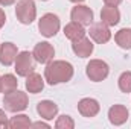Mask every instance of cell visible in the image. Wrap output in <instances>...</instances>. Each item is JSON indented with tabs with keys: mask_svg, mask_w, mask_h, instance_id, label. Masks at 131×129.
I'll return each instance as SVG.
<instances>
[{
	"mask_svg": "<svg viewBox=\"0 0 131 129\" xmlns=\"http://www.w3.org/2000/svg\"><path fill=\"white\" fill-rule=\"evenodd\" d=\"M73 78V65L67 61L57 59L50 61L44 68V81L49 85H58L69 82Z\"/></svg>",
	"mask_w": 131,
	"mask_h": 129,
	"instance_id": "obj_1",
	"label": "cell"
},
{
	"mask_svg": "<svg viewBox=\"0 0 131 129\" xmlns=\"http://www.w3.org/2000/svg\"><path fill=\"white\" fill-rule=\"evenodd\" d=\"M29 105V99L28 94L25 91H20V90H14V91H9L6 93L3 97V106H5V111H9V112H20V111H25Z\"/></svg>",
	"mask_w": 131,
	"mask_h": 129,
	"instance_id": "obj_2",
	"label": "cell"
},
{
	"mask_svg": "<svg viewBox=\"0 0 131 129\" xmlns=\"http://www.w3.org/2000/svg\"><path fill=\"white\" fill-rule=\"evenodd\" d=\"M60 26H61V23H60L58 15H55L52 12L44 14L38 20V31H40V33L43 36H46V38L55 36L58 33V31H60Z\"/></svg>",
	"mask_w": 131,
	"mask_h": 129,
	"instance_id": "obj_3",
	"label": "cell"
},
{
	"mask_svg": "<svg viewBox=\"0 0 131 129\" xmlns=\"http://www.w3.org/2000/svg\"><path fill=\"white\" fill-rule=\"evenodd\" d=\"M15 15L21 24H31L37 17V8L34 0H20L15 5Z\"/></svg>",
	"mask_w": 131,
	"mask_h": 129,
	"instance_id": "obj_4",
	"label": "cell"
},
{
	"mask_svg": "<svg viewBox=\"0 0 131 129\" xmlns=\"http://www.w3.org/2000/svg\"><path fill=\"white\" fill-rule=\"evenodd\" d=\"M85 73H87L90 81L101 82V81L107 79V76L110 73V67L102 59H90V62L85 67Z\"/></svg>",
	"mask_w": 131,
	"mask_h": 129,
	"instance_id": "obj_5",
	"label": "cell"
},
{
	"mask_svg": "<svg viewBox=\"0 0 131 129\" xmlns=\"http://www.w3.org/2000/svg\"><path fill=\"white\" fill-rule=\"evenodd\" d=\"M15 73L21 78H26L29 73H32L34 68H35V59H34V55L29 53L28 50H23V52H18L17 58H15Z\"/></svg>",
	"mask_w": 131,
	"mask_h": 129,
	"instance_id": "obj_6",
	"label": "cell"
},
{
	"mask_svg": "<svg viewBox=\"0 0 131 129\" xmlns=\"http://www.w3.org/2000/svg\"><path fill=\"white\" fill-rule=\"evenodd\" d=\"M32 55H34V59L40 64H49L53 56H55V49L50 43L47 41H41L38 44H35L32 50Z\"/></svg>",
	"mask_w": 131,
	"mask_h": 129,
	"instance_id": "obj_7",
	"label": "cell"
},
{
	"mask_svg": "<svg viewBox=\"0 0 131 129\" xmlns=\"http://www.w3.org/2000/svg\"><path fill=\"white\" fill-rule=\"evenodd\" d=\"M70 17L73 21H76L82 26H90L93 23V11L85 5L76 3V6H73L70 11Z\"/></svg>",
	"mask_w": 131,
	"mask_h": 129,
	"instance_id": "obj_8",
	"label": "cell"
},
{
	"mask_svg": "<svg viewBox=\"0 0 131 129\" xmlns=\"http://www.w3.org/2000/svg\"><path fill=\"white\" fill-rule=\"evenodd\" d=\"M90 38L98 43V44H105L110 41L111 38V32H110V26H107L105 23L98 21V23H92L90 24Z\"/></svg>",
	"mask_w": 131,
	"mask_h": 129,
	"instance_id": "obj_9",
	"label": "cell"
},
{
	"mask_svg": "<svg viewBox=\"0 0 131 129\" xmlns=\"http://www.w3.org/2000/svg\"><path fill=\"white\" fill-rule=\"evenodd\" d=\"M78 111L82 117H87V119H92L95 115H98V112L101 111V105L96 99H92V97H84L78 102Z\"/></svg>",
	"mask_w": 131,
	"mask_h": 129,
	"instance_id": "obj_10",
	"label": "cell"
},
{
	"mask_svg": "<svg viewBox=\"0 0 131 129\" xmlns=\"http://www.w3.org/2000/svg\"><path fill=\"white\" fill-rule=\"evenodd\" d=\"M93 49H95V46L90 41V38H87V36H82L79 40L72 41V50L79 58H89L93 53Z\"/></svg>",
	"mask_w": 131,
	"mask_h": 129,
	"instance_id": "obj_11",
	"label": "cell"
},
{
	"mask_svg": "<svg viewBox=\"0 0 131 129\" xmlns=\"http://www.w3.org/2000/svg\"><path fill=\"white\" fill-rule=\"evenodd\" d=\"M18 55V49L12 43H3L0 44V64L9 67L15 62V58Z\"/></svg>",
	"mask_w": 131,
	"mask_h": 129,
	"instance_id": "obj_12",
	"label": "cell"
},
{
	"mask_svg": "<svg viewBox=\"0 0 131 129\" xmlns=\"http://www.w3.org/2000/svg\"><path fill=\"white\" fill-rule=\"evenodd\" d=\"M128 115H130V112H128L127 106H124V105H113L108 109V120L114 126L124 125L128 120Z\"/></svg>",
	"mask_w": 131,
	"mask_h": 129,
	"instance_id": "obj_13",
	"label": "cell"
},
{
	"mask_svg": "<svg viewBox=\"0 0 131 129\" xmlns=\"http://www.w3.org/2000/svg\"><path fill=\"white\" fill-rule=\"evenodd\" d=\"M37 112L44 120H52L58 114V105L52 100H41L37 105Z\"/></svg>",
	"mask_w": 131,
	"mask_h": 129,
	"instance_id": "obj_14",
	"label": "cell"
},
{
	"mask_svg": "<svg viewBox=\"0 0 131 129\" xmlns=\"http://www.w3.org/2000/svg\"><path fill=\"white\" fill-rule=\"evenodd\" d=\"M101 20L107 26H116L121 21V12H119L117 6H107L105 5L101 11Z\"/></svg>",
	"mask_w": 131,
	"mask_h": 129,
	"instance_id": "obj_15",
	"label": "cell"
},
{
	"mask_svg": "<svg viewBox=\"0 0 131 129\" xmlns=\"http://www.w3.org/2000/svg\"><path fill=\"white\" fill-rule=\"evenodd\" d=\"M44 88V79L41 78V74L38 73H29L26 76V90L31 93V94H38L41 93Z\"/></svg>",
	"mask_w": 131,
	"mask_h": 129,
	"instance_id": "obj_16",
	"label": "cell"
},
{
	"mask_svg": "<svg viewBox=\"0 0 131 129\" xmlns=\"http://www.w3.org/2000/svg\"><path fill=\"white\" fill-rule=\"evenodd\" d=\"M64 35H66V38H69L70 41H75V40H79V38L85 36V29H84L82 24H79V23L72 20L69 24H66Z\"/></svg>",
	"mask_w": 131,
	"mask_h": 129,
	"instance_id": "obj_17",
	"label": "cell"
},
{
	"mask_svg": "<svg viewBox=\"0 0 131 129\" xmlns=\"http://www.w3.org/2000/svg\"><path fill=\"white\" fill-rule=\"evenodd\" d=\"M31 126H32V122L26 114H17V115L11 117L9 123H8V128L11 129H26Z\"/></svg>",
	"mask_w": 131,
	"mask_h": 129,
	"instance_id": "obj_18",
	"label": "cell"
},
{
	"mask_svg": "<svg viewBox=\"0 0 131 129\" xmlns=\"http://www.w3.org/2000/svg\"><path fill=\"white\" fill-rule=\"evenodd\" d=\"M114 41L119 47L131 50V29H121L114 35Z\"/></svg>",
	"mask_w": 131,
	"mask_h": 129,
	"instance_id": "obj_19",
	"label": "cell"
},
{
	"mask_svg": "<svg viewBox=\"0 0 131 129\" xmlns=\"http://www.w3.org/2000/svg\"><path fill=\"white\" fill-rule=\"evenodd\" d=\"M17 87H18V81H17V78H15L14 74L8 73V74L2 76V93L6 94V93H9V91L17 90Z\"/></svg>",
	"mask_w": 131,
	"mask_h": 129,
	"instance_id": "obj_20",
	"label": "cell"
},
{
	"mask_svg": "<svg viewBox=\"0 0 131 129\" xmlns=\"http://www.w3.org/2000/svg\"><path fill=\"white\" fill-rule=\"evenodd\" d=\"M117 85H119V90L122 93H131V71H124L119 79H117Z\"/></svg>",
	"mask_w": 131,
	"mask_h": 129,
	"instance_id": "obj_21",
	"label": "cell"
},
{
	"mask_svg": "<svg viewBox=\"0 0 131 129\" xmlns=\"http://www.w3.org/2000/svg\"><path fill=\"white\" fill-rule=\"evenodd\" d=\"M55 128L57 129H73L75 128V122L70 115H60L55 122Z\"/></svg>",
	"mask_w": 131,
	"mask_h": 129,
	"instance_id": "obj_22",
	"label": "cell"
},
{
	"mask_svg": "<svg viewBox=\"0 0 131 129\" xmlns=\"http://www.w3.org/2000/svg\"><path fill=\"white\" fill-rule=\"evenodd\" d=\"M8 123H9L8 115L5 114L3 109H0V128H8Z\"/></svg>",
	"mask_w": 131,
	"mask_h": 129,
	"instance_id": "obj_23",
	"label": "cell"
},
{
	"mask_svg": "<svg viewBox=\"0 0 131 129\" xmlns=\"http://www.w3.org/2000/svg\"><path fill=\"white\" fill-rule=\"evenodd\" d=\"M104 3L107 6H119L122 3V0H104Z\"/></svg>",
	"mask_w": 131,
	"mask_h": 129,
	"instance_id": "obj_24",
	"label": "cell"
},
{
	"mask_svg": "<svg viewBox=\"0 0 131 129\" xmlns=\"http://www.w3.org/2000/svg\"><path fill=\"white\" fill-rule=\"evenodd\" d=\"M32 128H46V129H49L50 126H49L47 123H43V122H35V123H32Z\"/></svg>",
	"mask_w": 131,
	"mask_h": 129,
	"instance_id": "obj_25",
	"label": "cell"
},
{
	"mask_svg": "<svg viewBox=\"0 0 131 129\" xmlns=\"http://www.w3.org/2000/svg\"><path fill=\"white\" fill-rule=\"evenodd\" d=\"M5 21H6V15H5V11H3V9H0V29L3 28Z\"/></svg>",
	"mask_w": 131,
	"mask_h": 129,
	"instance_id": "obj_26",
	"label": "cell"
},
{
	"mask_svg": "<svg viewBox=\"0 0 131 129\" xmlns=\"http://www.w3.org/2000/svg\"><path fill=\"white\" fill-rule=\"evenodd\" d=\"M14 3H15V0H0V5L2 6H11Z\"/></svg>",
	"mask_w": 131,
	"mask_h": 129,
	"instance_id": "obj_27",
	"label": "cell"
},
{
	"mask_svg": "<svg viewBox=\"0 0 131 129\" xmlns=\"http://www.w3.org/2000/svg\"><path fill=\"white\" fill-rule=\"evenodd\" d=\"M72 3H81V2H84V0H70Z\"/></svg>",
	"mask_w": 131,
	"mask_h": 129,
	"instance_id": "obj_28",
	"label": "cell"
},
{
	"mask_svg": "<svg viewBox=\"0 0 131 129\" xmlns=\"http://www.w3.org/2000/svg\"><path fill=\"white\" fill-rule=\"evenodd\" d=\"M0 93H2V76H0Z\"/></svg>",
	"mask_w": 131,
	"mask_h": 129,
	"instance_id": "obj_29",
	"label": "cell"
},
{
	"mask_svg": "<svg viewBox=\"0 0 131 129\" xmlns=\"http://www.w3.org/2000/svg\"><path fill=\"white\" fill-rule=\"evenodd\" d=\"M41 2H47V0H41Z\"/></svg>",
	"mask_w": 131,
	"mask_h": 129,
	"instance_id": "obj_30",
	"label": "cell"
}]
</instances>
